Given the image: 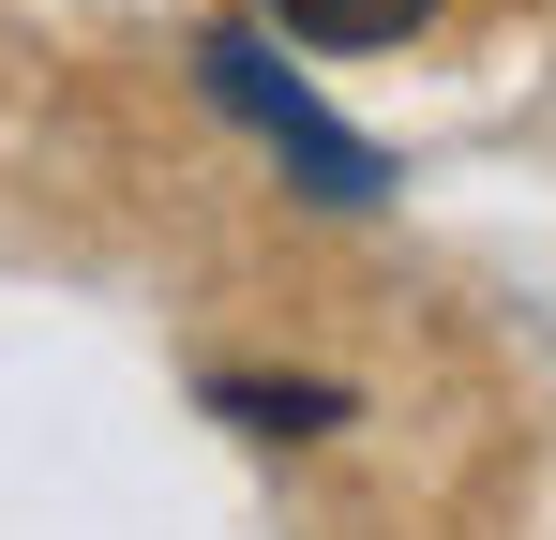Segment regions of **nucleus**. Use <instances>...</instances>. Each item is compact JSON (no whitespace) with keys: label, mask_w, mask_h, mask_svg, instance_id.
<instances>
[{"label":"nucleus","mask_w":556,"mask_h":540,"mask_svg":"<svg viewBox=\"0 0 556 540\" xmlns=\"http://www.w3.org/2000/svg\"><path fill=\"white\" fill-rule=\"evenodd\" d=\"M195 76H211V105H226L241 136H271V151H286V180H301L316 210H376V195H391V151H376V136H346L316 90L286 76L271 30H211V46H195Z\"/></svg>","instance_id":"f257e3e1"},{"label":"nucleus","mask_w":556,"mask_h":540,"mask_svg":"<svg viewBox=\"0 0 556 540\" xmlns=\"http://www.w3.org/2000/svg\"><path fill=\"white\" fill-rule=\"evenodd\" d=\"M211 421H256V436H316V421H346V390H331V375H211Z\"/></svg>","instance_id":"f03ea898"},{"label":"nucleus","mask_w":556,"mask_h":540,"mask_svg":"<svg viewBox=\"0 0 556 540\" xmlns=\"http://www.w3.org/2000/svg\"><path fill=\"white\" fill-rule=\"evenodd\" d=\"M437 0H271V30L286 46H406Z\"/></svg>","instance_id":"7ed1b4c3"}]
</instances>
